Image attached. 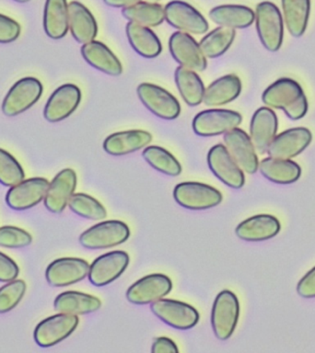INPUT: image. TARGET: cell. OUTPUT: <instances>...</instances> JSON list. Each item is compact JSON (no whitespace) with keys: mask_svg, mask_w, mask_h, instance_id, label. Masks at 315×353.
Segmentation results:
<instances>
[{"mask_svg":"<svg viewBox=\"0 0 315 353\" xmlns=\"http://www.w3.org/2000/svg\"><path fill=\"white\" fill-rule=\"evenodd\" d=\"M43 91V84L36 77H27L18 80L2 102L3 113L13 117L26 112L40 99Z\"/></svg>","mask_w":315,"mask_h":353,"instance_id":"5","label":"cell"},{"mask_svg":"<svg viewBox=\"0 0 315 353\" xmlns=\"http://www.w3.org/2000/svg\"><path fill=\"white\" fill-rule=\"evenodd\" d=\"M174 80L185 103L191 107L203 103L206 87L195 71L180 65L174 72Z\"/></svg>","mask_w":315,"mask_h":353,"instance_id":"32","label":"cell"},{"mask_svg":"<svg viewBox=\"0 0 315 353\" xmlns=\"http://www.w3.org/2000/svg\"><path fill=\"white\" fill-rule=\"evenodd\" d=\"M102 302L93 295L76 291L64 292L55 299L54 307L59 313L86 314L101 308Z\"/></svg>","mask_w":315,"mask_h":353,"instance_id":"33","label":"cell"},{"mask_svg":"<svg viewBox=\"0 0 315 353\" xmlns=\"http://www.w3.org/2000/svg\"><path fill=\"white\" fill-rule=\"evenodd\" d=\"M77 181V174L72 168L61 170L49 184L44 198L46 209L52 214H61L74 194Z\"/></svg>","mask_w":315,"mask_h":353,"instance_id":"21","label":"cell"},{"mask_svg":"<svg viewBox=\"0 0 315 353\" xmlns=\"http://www.w3.org/2000/svg\"><path fill=\"white\" fill-rule=\"evenodd\" d=\"M207 164L212 173L227 186L238 190L245 185V173L222 143H218L210 148L207 154Z\"/></svg>","mask_w":315,"mask_h":353,"instance_id":"12","label":"cell"},{"mask_svg":"<svg viewBox=\"0 0 315 353\" xmlns=\"http://www.w3.org/2000/svg\"><path fill=\"white\" fill-rule=\"evenodd\" d=\"M312 140V132L305 127L287 129L276 135L267 152L275 159H292L303 153Z\"/></svg>","mask_w":315,"mask_h":353,"instance_id":"18","label":"cell"},{"mask_svg":"<svg viewBox=\"0 0 315 353\" xmlns=\"http://www.w3.org/2000/svg\"><path fill=\"white\" fill-rule=\"evenodd\" d=\"M79 321V317L71 314L59 313L47 317L35 327L33 336L36 344L49 347L60 343L74 332Z\"/></svg>","mask_w":315,"mask_h":353,"instance_id":"9","label":"cell"},{"mask_svg":"<svg viewBox=\"0 0 315 353\" xmlns=\"http://www.w3.org/2000/svg\"><path fill=\"white\" fill-rule=\"evenodd\" d=\"M297 292L301 297L315 298V267L298 281Z\"/></svg>","mask_w":315,"mask_h":353,"instance_id":"44","label":"cell"},{"mask_svg":"<svg viewBox=\"0 0 315 353\" xmlns=\"http://www.w3.org/2000/svg\"><path fill=\"white\" fill-rule=\"evenodd\" d=\"M142 156L148 164L165 175L177 176L182 172V165L178 160L162 146H146Z\"/></svg>","mask_w":315,"mask_h":353,"instance_id":"37","label":"cell"},{"mask_svg":"<svg viewBox=\"0 0 315 353\" xmlns=\"http://www.w3.org/2000/svg\"><path fill=\"white\" fill-rule=\"evenodd\" d=\"M19 269L16 262L6 254L0 252V281L10 283L16 280Z\"/></svg>","mask_w":315,"mask_h":353,"instance_id":"43","label":"cell"},{"mask_svg":"<svg viewBox=\"0 0 315 353\" xmlns=\"http://www.w3.org/2000/svg\"><path fill=\"white\" fill-rule=\"evenodd\" d=\"M173 283L167 276L151 274L141 278L129 287L126 298L135 305H148L170 294Z\"/></svg>","mask_w":315,"mask_h":353,"instance_id":"20","label":"cell"},{"mask_svg":"<svg viewBox=\"0 0 315 353\" xmlns=\"http://www.w3.org/2000/svg\"><path fill=\"white\" fill-rule=\"evenodd\" d=\"M151 141V132L144 130L116 132L104 140V149L111 156H126L146 148Z\"/></svg>","mask_w":315,"mask_h":353,"instance_id":"23","label":"cell"},{"mask_svg":"<svg viewBox=\"0 0 315 353\" xmlns=\"http://www.w3.org/2000/svg\"><path fill=\"white\" fill-rule=\"evenodd\" d=\"M129 264L128 254L117 250L99 256L90 266L88 280L97 287L107 285L123 274Z\"/></svg>","mask_w":315,"mask_h":353,"instance_id":"17","label":"cell"},{"mask_svg":"<svg viewBox=\"0 0 315 353\" xmlns=\"http://www.w3.org/2000/svg\"><path fill=\"white\" fill-rule=\"evenodd\" d=\"M24 179V170L18 160L8 151L0 148V184L12 187Z\"/></svg>","mask_w":315,"mask_h":353,"instance_id":"39","label":"cell"},{"mask_svg":"<svg viewBox=\"0 0 315 353\" xmlns=\"http://www.w3.org/2000/svg\"><path fill=\"white\" fill-rule=\"evenodd\" d=\"M242 81L234 74H226L214 80L204 90L203 103L209 107H220L235 101L242 92Z\"/></svg>","mask_w":315,"mask_h":353,"instance_id":"27","label":"cell"},{"mask_svg":"<svg viewBox=\"0 0 315 353\" xmlns=\"http://www.w3.org/2000/svg\"><path fill=\"white\" fill-rule=\"evenodd\" d=\"M68 28L77 43L85 44L95 40L98 24L93 13L79 1L68 4Z\"/></svg>","mask_w":315,"mask_h":353,"instance_id":"24","label":"cell"},{"mask_svg":"<svg viewBox=\"0 0 315 353\" xmlns=\"http://www.w3.org/2000/svg\"><path fill=\"white\" fill-rule=\"evenodd\" d=\"M82 57L88 65L109 76L118 77L123 73V65L112 50L102 41L93 40L83 44Z\"/></svg>","mask_w":315,"mask_h":353,"instance_id":"25","label":"cell"},{"mask_svg":"<svg viewBox=\"0 0 315 353\" xmlns=\"http://www.w3.org/2000/svg\"><path fill=\"white\" fill-rule=\"evenodd\" d=\"M129 236V228L126 223L119 220H109L97 223L83 232L79 243L88 250H104L123 244Z\"/></svg>","mask_w":315,"mask_h":353,"instance_id":"3","label":"cell"},{"mask_svg":"<svg viewBox=\"0 0 315 353\" xmlns=\"http://www.w3.org/2000/svg\"><path fill=\"white\" fill-rule=\"evenodd\" d=\"M142 0H104V2L109 7L116 8H126L137 4Z\"/></svg>","mask_w":315,"mask_h":353,"instance_id":"46","label":"cell"},{"mask_svg":"<svg viewBox=\"0 0 315 353\" xmlns=\"http://www.w3.org/2000/svg\"><path fill=\"white\" fill-rule=\"evenodd\" d=\"M164 12L165 21L179 32L200 35L209 29L206 18L193 6L181 0L169 2Z\"/></svg>","mask_w":315,"mask_h":353,"instance_id":"10","label":"cell"},{"mask_svg":"<svg viewBox=\"0 0 315 353\" xmlns=\"http://www.w3.org/2000/svg\"><path fill=\"white\" fill-rule=\"evenodd\" d=\"M90 272V265L84 259L61 258L47 267L46 278L52 287H66L84 280Z\"/></svg>","mask_w":315,"mask_h":353,"instance_id":"19","label":"cell"},{"mask_svg":"<svg viewBox=\"0 0 315 353\" xmlns=\"http://www.w3.org/2000/svg\"><path fill=\"white\" fill-rule=\"evenodd\" d=\"M32 236L23 229L11 225L0 228V247L21 248L32 244Z\"/></svg>","mask_w":315,"mask_h":353,"instance_id":"41","label":"cell"},{"mask_svg":"<svg viewBox=\"0 0 315 353\" xmlns=\"http://www.w3.org/2000/svg\"><path fill=\"white\" fill-rule=\"evenodd\" d=\"M122 15L130 22L149 28L159 26L165 21L164 8L154 2H138L131 7L123 8Z\"/></svg>","mask_w":315,"mask_h":353,"instance_id":"35","label":"cell"},{"mask_svg":"<svg viewBox=\"0 0 315 353\" xmlns=\"http://www.w3.org/2000/svg\"><path fill=\"white\" fill-rule=\"evenodd\" d=\"M278 128V116L271 108L261 107L256 110L250 123V138L258 153L264 154L267 151Z\"/></svg>","mask_w":315,"mask_h":353,"instance_id":"22","label":"cell"},{"mask_svg":"<svg viewBox=\"0 0 315 353\" xmlns=\"http://www.w3.org/2000/svg\"><path fill=\"white\" fill-rule=\"evenodd\" d=\"M236 37V30L231 28L218 26L207 32L201 41L199 46L204 57L209 59H214L225 54Z\"/></svg>","mask_w":315,"mask_h":353,"instance_id":"36","label":"cell"},{"mask_svg":"<svg viewBox=\"0 0 315 353\" xmlns=\"http://www.w3.org/2000/svg\"><path fill=\"white\" fill-rule=\"evenodd\" d=\"M21 25L15 19L0 13V43H10L19 37Z\"/></svg>","mask_w":315,"mask_h":353,"instance_id":"42","label":"cell"},{"mask_svg":"<svg viewBox=\"0 0 315 353\" xmlns=\"http://www.w3.org/2000/svg\"><path fill=\"white\" fill-rule=\"evenodd\" d=\"M224 145L243 172L254 174L258 170L259 160L250 135L239 127L224 134Z\"/></svg>","mask_w":315,"mask_h":353,"instance_id":"14","label":"cell"},{"mask_svg":"<svg viewBox=\"0 0 315 353\" xmlns=\"http://www.w3.org/2000/svg\"><path fill=\"white\" fill-rule=\"evenodd\" d=\"M242 116L235 110L209 109L202 110L193 118V132L199 137H211L225 134L242 123Z\"/></svg>","mask_w":315,"mask_h":353,"instance_id":"6","label":"cell"},{"mask_svg":"<svg viewBox=\"0 0 315 353\" xmlns=\"http://www.w3.org/2000/svg\"><path fill=\"white\" fill-rule=\"evenodd\" d=\"M262 101L271 109L282 110L292 121L303 119L308 112V101L303 88L294 79H279L264 91Z\"/></svg>","mask_w":315,"mask_h":353,"instance_id":"1","label":"cell"},{"mask_svg":"<svg viewBox=\"0 0 315 353\" xmlns=\"http://www.w3.org/2000/svg\"><path fill=\"white\" fill-rule=\"evenodd\" d=\"M256 26L260 41L269 52L280 49L284 37L283 17L279 8L269 1L259 3L256 6Z\"/></svg>","mask_w":315,"mask_h":353,"instance_id":"2","label":"cell"},{"mask_svg":"<svg viewBox=\"0 0 315 353\" xmlns=\"http://www.w3.org/2000/svg\"><path fill=\"white\" fill-rule=\"evenodd\" d=\"M82 101V91L74 84H64L51 94L44 110V116L50 123H58L68 118Z\"/></svg>","mask_w":315,"mask_h":353,"instance_id":"16","label":"cell"},{"mask_svg":"<svg viewBox=\"0 0 315 353\" xmlns=\"http://www.w3.org/2000/svg\"><path fill=\"white\" fill-rule=\"evenodd\" d=\"M177 203L190 210H207L222 201L220 190L200 182L187 181L177 184L173 190Z\"/></svg>","mask_w":315,"mask_h":353,"instance_id":"8","label":"cell"},{"mask_svg":"<svg viewBox=\"0 0 315 353\" xmlns=\"http://www.w3.org/2000/svg\"><path fill=\"white\" fill-rule=\"evenodd\" d=\"M283 21L293 37L305 32L311 12V0H281Z\"/></svg>","mask_w":315,"mask_h":353,"instance_id":"34","label":"cell"},{"mask_svg":"<svg viewBox=\"0 0 315 353\" xmlns=\"http://www.w3.org/2000/svg\"><path fill=\"white\" fill-rule=\"evenodd\" d=\"M72 212L79 216L90 220H102L107 216V212L96 199L84 193H74L68 201Z\"/></svg>","mask_w":315,"mask_h":353,"instance_id":"38","label":"cell"},{"mask_svg":"<svg viewBox=\"0 0 315 353\" xmlns=\"http://www.w3.org/2000/svg\"><path fill=\"white\" fill-rule=\"evenodd\" d=\"M280 228L278 218L270 214H258L242 221L237 226L235 233L245 241L261 242L273 239Z\"/></svg>","mask_w":315,"mask_h":353,"instance_id":"26","label":"cell"},{"mask_svg":"<svg viewBox=\"0 0 315 353\" xmlns=\"http://www.w3.org/2000/svg\"><path fill=\"white\" fill-rule=\"evenodd\" d=\"M151 352L153 353H178L179 350L171 339L162 336V338L154 339Z\"/></svg>","mask_w":315,"mask_h":353,"instance_id":"45","label":"cell"},{"mask_svg":"<svg viewBox=\"0 0 315 353\" xmlns=\"http://www.w3.org/2000/svg\"><path fill=\"white\" fill-rule=\"evenodd\" d=\"M258 170L268 181L276 184H292L301 175V168L292 159L267 157L259 162Z\"/></svg>","mask_w":315,"mask_h":353,"instance_id":"31","label":"cell"},{"mask_svg":"<svg viewBox=\"0 0 315 353\" xmlns=\"http://www.w3.org/2000/svg\"><path fill=\"white\" fill-rule=\"evenodd\" d=\"M151 309L155 316L176 330H190L199 321V314L196 309L180 301L162 298L152 303Z\"/></svg>","mask_w":315,"mask_h":353,"instance_id":"13","label":"cell"},{"mask_svg":"<svg viewBox=\"0 0 315 353\" xmlns=\"http://www.w3.org/2000/svg\"><path fill=\"white\" fill-rule=\"evenodd\" d=\"M240 316V303L236 295L224 290L216 297L213 303L211 325L215 336L227 341L233 334Z\"/></svg>","mask_w":315,"mask_h":353,"instance_id":"4","label":"cell"},{"mask_svg":"<svg viewBox=\"0 0 315 353\" xmlns=\"http://www.w3.org/2000/svg\"><path fill=\"white\" fill-rule=\"evenodd\" d=\"M140 101L155 116L163 120H174L181 113L178 99L160 85L141 83L137 88Z\"/></svg>","mask_w":315,"mask_h":353,"instance_id":"7","label":"cell"},{"mask_svg":"<svg viewBox=\"0 0 315 353\" xmlns=\"http://www.w3.org/2000/svg\"><path fill=\"white\" fill-rule=\"evenodd\" d=\"M49 184V181L44 178L24 179L8 190L6 203L16 211L32 208L44 200Z\"/></svg>","mask_w":315,"mask_h":353,"instance_id":"15","label":"cell"},{"mask_svg":"<svg viewBox=\"0 0 315 353\" xmlns=\"http://www.w3.org/2000/svg\"><path fill=\"white\" fill-rule=\"evenodd\" d=\"M209 18L220 26L239 30L250 27L254 22V10L242 5H220L209 11Z\"/></svg>","mask_w":315,"mask_h":353,"instance_id":"29","label":"cell"},{"mask_svg":"<svg viewBox=\"0 0 315 353\" xmlns=\"http://www.w3.org/2000/svg\"><path fill=\"white\" fill-rule=\"evenodd\" d=\"M160 1V0H149V2H154V3H158Z\"/></svg>","mask_w":315,"mask_h":353,"instance_id":"48","label":"cell"},{"mask_svg":"<svg viewBox=\"0 0 315 353\" xmlns=\"http://www.w3.org/2000/svg\"><path fill=\"white\" fill-rule=\"evenodd\" d=\"M26 283L22 280L10 281L0 288V314L8 313L15 308L23 298Z\"/></svg>","mask_w":315,"mask_h":353,"instance_id":"40","label":"cell"},{"mask_svg":"<svg viewBox=\"0 0 315 353\" xmlns=\"http://www.w3.org/2000/svg\"><path fill=\"white\" fill-rule=\"evenodd\" d=\"M13 1L19 2V3H26L30 1V0H13Z\"/></svg>","mask_w":315,"mask_h":353,"instance_id":"47","label":"cell"},{"mask_svg":"<svg viewBox=\"0 0 315 353\" xmlns=\"http://www.w3.org/2000/svg\"><path fill=\"white\" fill-rule=\"evenodd\" d=\"M169 50L173 59L184 68L202 72L207 68V61L203 52L189 33L176 32L169 39Z\"/></svg>","mask_w":315,"mask_h":353,"instance_id":"11","label":"cell"},{"mask_svg":"<svg viewBox=\"0 0 315 353\" xmlns=\"http://www.w3.org/2000/svg\"><path fill=\"white\" fill-rule=\"evenodd\" d=\"M44 29L54 40L68 32V3L66 0H46L44 10Z\"/></svg>","mask_w":315,"mask_h":353,"instance_id":"30","label":"cell"},{"mask_svg":"<svg viewBox=\"0 0 315 353\" xmlns=\"http://www.w3.org/2000/svg\"><path fill=\"white\" fill-rule=\"evenodd\" d=\"M126 32L130 46L141 57L152 59L162 54V41L151 28L129 21Z\"/></svg>","mask_w":315,"mask_h":353,"instance_id":"28","label":"cell"}]
</instances>
